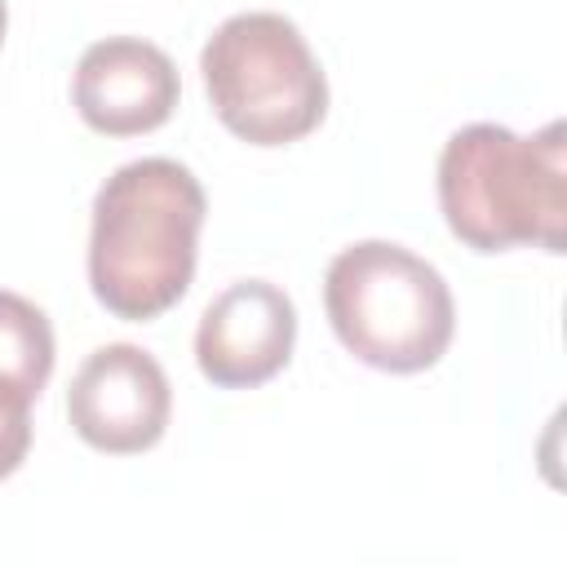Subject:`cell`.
<instances>
[{"mask_svg":"<svg viewBox=\"0 0 567 567\" xmlns=\"http://www.w3.org/2000/svg\"><path fill=\"white\" fill-rule=\"evenodd\" d=\"M208 195L199 177L168 155L120 164L89 213V288L124 323L168 315L199 266Z\"/></svg>","mask_w":567,"mask_h":567,"instance_id":"obj_1","label":"cell"},{"mask_svg":"<svg viewBox=\"0 0 567 567\" xmlns=\"http://www.w3.org/2000/svg\"><path fill=\"white\" fill-rule=\"evenodd\" d=\"M434 190L447 230L465 248H540L558 257L567 244L563 120H549L536 133H514L492 120L456 128L439 151Z\"/></svg>","mask_w":567,"mask_h":567,"instance_id":"obj_2","label":"cell"},{"mask_svg":"<svg viewBox=\"0 0 567 567\" xmlns=\"http://www.w3.org/2000/svg\"><path fill=\"white\" fill-rule=\"evenodd\" d=\"M323 315L368 368L412 377L456 337V301L434 261L394 239H354L323 270Z\"/></svg>","mask_w":567,"mask_h":567,"instance_id":"obj_3","label":"cell"},{"mask_svg":"<svg viewBox=\"0 0 567 567\" xmlns=\"http://www.w3.org/2000/svg\"><path fill=\"white\" fill-rule=\"evenodd\" d=\"M213 115L248 146H292L328 115V75L301 27L275 9L230 13L199 49Z\"/></svg>","mask_w":567,"mask_h":567,"instance_id":"obj_4","label":"cell"},{"mask_svg":"<svg viewBox=\"0 0 567 567\" xmlns=\"http://www.w3.org/2000/svg\"><path fill=\"white\" fill-rule=\"evenodd\" d=\"M66 421L80 443L102 456L151 452L173 421V385L164 363L133 341L97 346L71 377Z\"/></svg>","mask_w":567,"mask_h":567,"instance_id":"obj_5","label":"cell"},{"mask_svg":"<svg viewBox=\"0 0 567 567\" xmlns=\"http://www.w3.org/2000/svg\"><path fill=\"white\" fill-rule=\"evenodd\" d=\"M297 306L270 279L226 284L195 323V368L221 390H257L292 363Z\"/></svg>","mask_w":567,"mask_h":567,"instance_id":"obj_6","label":"cell"},{"mask_svg":"<svg viewBox=\"0 0 567 567\" xmlns=\"http://www.w3.org/2000/svg\"><path fill=\"white\" fill-rule=\"evenodd\" d=\"M75 115L102 137H142L173 120L182 102L177 62L142 35L93 40L71 71Z\"/></svg>","mask_w":567,"mask_h":567,"instance_id":"obj_7","label":"cell"},{"mask_svg":"<svg viewBox=\"0 0 567 567\" xmlns=\"http://www.w3.org/2000/svg\"><path fill=\"white\" fill-rule=\"evenodd\" d=\"M53 359L58 341L49 315L31 297L0 288V390L35 403L53 377Z\"/></svg>","mask_w":567,"mask_h":567,"instance_id":"obj_8","label":"cell"},{"mask_svg":"<svg viewBox=\"0 0 567 567\" xmlns=\"http://www.w3.org/2000/svg\"><path fill=\"white\" fill-rule=\"evenodd\" d=\"M31 434H35L31 430V403L0 390V483L22 470V461L31 452Z\"/></svg>","mask_w":567,"mask_h":567,"instance_id":"obj_9","label":"cell"},{"mask_svg":"<svg viewBox=\"0 0 567 567\" xmlns=\"http://www.w3.org/2000/svg\"><path fill=\"white\" fill-rule=\"evenodd\" d=\"M4 31H9V0H0V44H4Z\"/></svg>","mask_w":567,"mask_h":567,"instance_id":"obj_10","label":"cell"}]
</instances>
